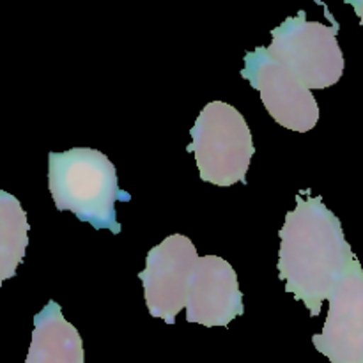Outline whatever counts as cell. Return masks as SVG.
<instances>
[{
    "label": "cell",
    "mask_w": 363,
    "mask_h": 363,
    "mask_svg": "<svg viewBox=\"0 0 363 363\" xmlns=\"http://www.w3.org/2000/svg\"><path fill=\"white\" fill-rule=\"evenodd\" d=\"M245 312L243 293L233 266L218 255L199 257L186 298V321L227 326Z\"/></svg>",
    "instance_id": "cell-8"
},
{
    "label": "cell",
    "mask_w": 363,
    "mask_h": 363,
    "mask_svg": "<svg viewBox=\"0 0 363 363\" xmlns=\"http://www.w3.org/2000/svg\"><path fill=\"white\" fill-rule=\"evenodd\" d=\"M325 328L312 337L315 350L332 363H363V268H351L330 298Z\"/></svg>",
    "instance_id": "cell-7"
},
{
    "label": "cell",
    "mask_w": 363,
    "mask_h": 363,
    "mask_svg": "<svg viewBox=\"0 0 363 363\" xmlns=\"http://www.w3.org/2000/svg\"><path fill=\"white\" fill-rule=\"evenodd\" d=\"M25 363H84L78 330L67 323L57 301H48L34 318L30 347Z\"/></svg>",
    "instance_id": "cell-9"
},
{
    "label": "cell",
    "mask_w": 363,
    "mask_h": 363,
    "mask_svg": "<svg viewBox=\"0 0 363 363\" xmlns=\"http://www.w3.org/2000/svg\"><path fill=\"white\" fill-rule=\"evenodd\" d=\"M48 188L59 211H71L94 229L119 234L116 202L130 201L117 183L113 163L98 149L73 147L48 155Z\"/></svg>",
    "instance_id": "cell-2"
},
{
    "label": "cell",
    "mask_w": 363,
    "mask_h": 363,
    "mask_svg": "<svg viewBox=\"0 0 363 363\" xmlns=\"http://www.w3.org/2000/svg\"><path fill=\"white\" fill-rule=\"evenodd\" d=\"M197 261L194 243L183 234H172L149 250L138 279L144 284L145 305L152 318L163 319L167 325L176 323V315L186 308Z\"/></svg>",
    "instance_id": "cell-6"
},
{
    "label": "cell",
    "mask_w": 363,
    "mask_h": 363,
    "mask_svg": "<svg viewBox=\"0 0 363 363\" xmlns=\"http://www.w3.org/2000/svg\"><path fill=\"white\" fill-rule=\"evenodd\" d=\"M339 23L308 21L305 11L287 18L272 30L268 53L296 74L308 89H328L344 73V53L337 41Z\"/></svg>",
    "instance_id": "cell-4"
},
{
    "label": "cell",
    "mask_w": 363,
    "mask_h": 363,
    "mask_svg": "<svg viewBox=\"0 0 363 363\" xmlns=\"http://www.w3.org/2000/svg\"><path fill=\"white\" fill-rule=\"evenodd\" d=\"M279 277L287 293L294 294L318 318L344 277L358 262L344 236L340 220L321 197L308 190L296 195V208L287 211L279 233Z\"/></svg>",
    "instance_id": "cell-1"
},
{
    "label": "cell",
    "mask_w": 363,
    "mask_h": 363,
    "mask_svg": "<svg viewBox=\"0 0 363 363\" xmlns=\"http://www.w3.org/2000/svg\"><path fill=\"white\" fill-rule=\"evenodd\" d=\"M201 179L215 186L247 183V172L255 155L250 128L240 110L223 101H211L202 108L190 130Z\"/></svg>",
    "instance_id": "cell-3"
},
{
    "label": "cell",
    "mask_w": 363,
    "mask_h": 363,
    "mask_svg": "<svg viewBox=\"0 0 363 363\" xmlns=\"http://www.w3.org/2000/svg\"><path fill=\"white\" fill-rule=\"evenodd\" d=\"M241 77L259 91L269 116L291 131L307 133L319 121V106L311 89L277 62L266 46H259L245 55Z\"/></svg>",
    "instance_id": "cell-5"
},
{
    "label": "cell",
    "mask_w": 363,
    "mask_h": 363,
    "mask_svg": "<svg viewBox=\"0 0 363 363\" xmlns=\"http://www.w3.org/2000/svg\"><path fill=\"white\" fill-rule=\"evenodd\" d=\"M347 4L354 7L358 18H360V23L363 25V0H347Z\"/></svg>",
    "instance_id": "cell-11"
},
{
    "label": "cell",
    "mask_w": 363,
    "mask_h": 363,
    "mask_svg": "<svg viewBox=\"0 0 363 363\" xmlns=\"http://www.w3.org/2000/svg\"><path fill=\"white\" fill-rule=\"evenodd\" d=\"M28 247V220L20 201L0 191V280L16 275Z\"/></svg>",
    "instance_id": "cell-10"
}]
</instances>
